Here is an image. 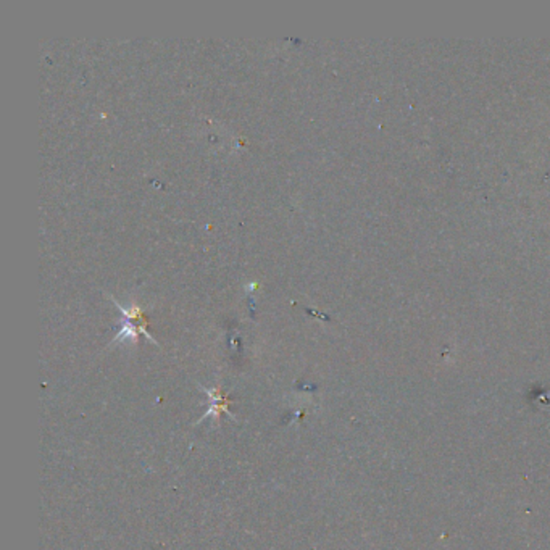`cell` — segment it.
<instances>
[{"label": "cell", "mask_w": 550, "mask_h": 550, "mask_svg": "<svg viewBox=\"0 0 550 550\" xmlns=\"http://www.w3.org/2000/svg\"><path fill=\"white\" fill-rule=\"evenodd\" d=\"M202 389H204L205 394L212 399V405L209 407V410L205 412V415H204V417H202L200 421H204L205 418H209V417L219 418V417H222V413H228L231 418H234L233 412H229V400H228V397H226L224 394H222V389H219V388H215V389L202 388Z\"/></svg>", "instance_id": "1"}, {"label": "cell", "mask_w": 550, "mask_h": 550, "mask_svg": "<svg viewBox=\"0 0 550 550\" xmlns=\"http://www.w3.org/2000/svg\"><path fill=\"white\" fill-rule=\"evenodd\" d=\"M138 333L139 328H136L133 325V323L130 320L125 321L123 328L120 329V333L117 334V338H115V342H123V341H131V342H136L138 339Z\"/></svg>", "instance_id": "2"}, {"label": "cell", "mask_w": 550, "mask_h": 550, "mask_svg": "<svg viewBox=\"0 0 550 550\" xmlns=\"http://www.w3.org/2000/svg\"><path fill=\"white\" fill-rule=\"evenodd\" d=\"M256 289V283H249V284H246V291L247 292H252V291H255Z\"/></svg>", "instance_id": "3"}]
</instances>
